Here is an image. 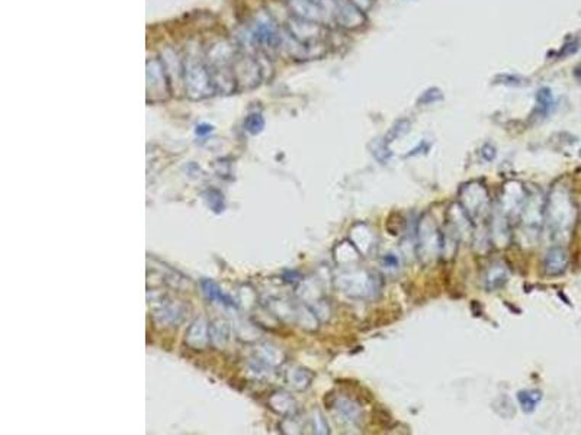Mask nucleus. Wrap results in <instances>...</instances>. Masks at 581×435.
Returning a JSON list of instances; mask_svg holds the SVG:
<instances>
[{"label":"nucleus","mask_w":581,"mask_h":435,"mask_svg":"<svg viewBox=\"0 0 581 435\" xmlns=\"http://www.w3.org/2000/svg\"><path fill=\"white\" fill-rule=\"evenodd\" d=\"M183 76H184V89L188 95L193 99H201L214 91L211 76L208 71V65L201 60L184 57L183 61Z\"/></svg>","instance_id":"nucleus-1"},{"label":"nucleus","mask_w":581,"mask_h":435,"mask_svg":"<svg viewBox=\"0 0 581 435\" xmlns=\"http://www.w3.org/2000/svg\"><path fill=\"white\" fill-rule=\"evenodd\" d=\"M288 34L293 36L297 43L306 47H315L323 43L326 36V28L323 23L306 21L299 18H293L288 22Z\"/></svg>","instance_id":"nucleus-2"},{"label":"nucleus","mask_w":581,"mask_h":435,"mask_svg":"<svg viewBox=\"0 0 581 435\" xmlns=\"http://www.w3.org/2000/svg\"><path fill=\"white\" fill-rule=\"evenodd\" d=\"M333 18L340 28L346 31L361 30L366 23L365 13L356 6H353L349 0H336Z\"/></svg>","instance_id":"nucleus-3"},{"label":"nucleus","mask_w":581,"mask_h":435,"mask_svg":"<svg viewBox=\"0 0 581 435\" xmlns=\"http://www.w3.org/2000/svg\"><path fill=\"white\" fill-rule=\"evenodd\" d=\"M233 71L235 77V83L239 87L244 89H252L257 86L260 80V67L256 61H253L250 57H237L233 61Z\"/></svg>","instance_id":"nucleus-4"},{"label":"nucleus","mask_w":581,"mask_h":435,"mask_svg":"<svg viewBox=\"0 0 581 435\" xmlns=\"http://www.w3.org/2000/svg\"><path fill=\"white\" fill-rule=\"evenodd\" d=\"M567 266H569V256H567L565 249L556 247V248H552L551 252L547 254L544 267H545V273L548 276L562 274L567 270Z\"/></svg>","instance_id":"nucleus-5"},{"label":"nucleus","mask_w":581,"mask_h":435,"mask_svg":"<svg viewBox=\"0 0 581 435\" xmlns=\"http://www.w3.org/2000/svg\"><path fill=\"white\" fill-rule=\"evenodd\" d=\"M552 107H553V96L551 93V90L548 87L539 89L536 93V109L539 111V113L547 115Z\"/></svg>","instance_id":"nucleus-6"},{"label":"nucleus","mask_w":581,"mask_h":435,"mask_svg":"<svg viewBox=\"0 0 581 435\" xmlns=\"http://www.w3.org/2000/svg\"><path fill=\"white\" fill-rule=\"evenodd\" d=\"M518 398H519V402L523 408V411L525 412H532L542 397H540L539 392L527 390V392H519Z\"/></svg>","instance_id":"nucleus-7"},{"label":"nucleus","mask_w":581,"mask_h":435,"mask_svg":"<svg viewBox=\"0 0 581 435\" xmlns=\"http://www.w3.org/2000/svg\"><path fill=\"white\" fill-rule=\"evenodd\" d=\"M507 280V274L506 270L501 269V266H498V269L493 267L490 270V274H488L487 282H488V289H496L498 286L503 285Z\"/></svg>","instance_id":"nucleus-8"},{"label":"nucleus","mask_w":581,"mask_h":435,"mask_svg":"<svg viewBox=\"0 0 581 435\" xmlns=\"http://www.w3.org/2000/svg\"><path fill=\"white\" fill-rule=\"evenodd\" d=\"M408 129H410V124H408L407 121H400V122H397V124H395V125L392 126V129L390 131L388 140H385V142H391V141H394V140H397V138L403 137L404 134H407V131H408Z\"/></svg>","instance_id":"nucleus-9"},{"label":"nucleus","mask_w":581,"mask_h":435,"mask_svg":"<svg viewBox=\"0 0 581 435\" xmlns=\"http://www.w3.org/2000/svg\"><path fill=\"white\" fill-rule=\"evenodd\" d=\"M246 126L252 134L259 133V131L263 128V120L260 115H250L246 121Z\"/></svg>","instance_id":"nucleus-10"},{"label":"nucleus","mask_w":581,"mask_h":435,"mask_svg":"<svg viewBox=\"0 0 581 435\" xmlns=\"http://www.w3.org/2000/svg\"><path fill=\"white\" fill-rule=\"evenodd\" d=\"M441 99H442V93H441V90H438V89H430V90L425 91V93L420 96V99H419V103H423V104H430V103H433V102H436V100H441Z\"/></svg>","instance_id":"nucleus-11"},{"label":"nucleus","mask_w":581,"mask_h":435,"mask_svg":"<svg viewBox=\"0 0 581 435\" xmlns=\"http://www.w3.org/2000/svg\"><path fill=\"white\" fill-rule=\"evenodd\" d=\"M349 2L358 8L359 10H362L363 13H366L369 9H371L375 3V0H349Z\"/></svg>","instance_id":"nucleus-12"},{"label":"nucleus","mask_w":581,"mask_h":435,"mask_svg":"<svg viewBox=\"0 0 581 435\" xmlns=\"http://www.w3.org/2000/svg\"><path fill=\"white\" fill-rule=\"evenodd\" d=\"M204 290H205V293L209 299H218L220 298V290L214 283L204 282Z\"/></svg>","instance_id":"nucleus-13"},{"label":"nucleus","mask_w":581,"mask_h":435,"mask_svg":"<svg viewBox=\"0 0 581 435\" xmlns=\"http://www.w3.org/2000/svg\"><path fill=\"white\" fill-rule=\"evenodd\" d=\"M208 131H211V128H208V126H201L200 129H196V133H198V134H204V133H208Z\"/></svg>","instance_id":"nucleus-14"}]
</instances>
